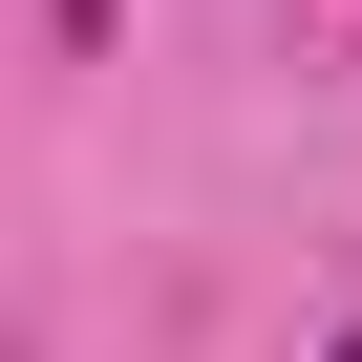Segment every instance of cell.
Here are the masks:
<instances>
[{"label":"cell","mask_w":362,"mask_h":362,"mask_svg":"<svg viewBox=\"0 0 362 362\" xmlns=\"http://www.w3.org/2000/svg\"><path fill=\"white\" fill-rule=\"evenodd\" d=\"M341 362H362V320H341Z\"/></svg>","instance_id":"cell-1"}]
</instances>
